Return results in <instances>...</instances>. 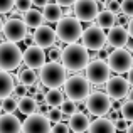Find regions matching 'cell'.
<instances>
[{"label": "cell", "instance_id": "1f68e13d", "mask_svg": "<svg viewBox=\"0 0 133 133\" xmlns=\"http://www.w3.org/2000/svg\"><path fill=\"white\" fill-rule=\"evenodd\" d=\"M14 9H15L19 14H24V12H27V10L32 9V0H15Z\"/></svg>", "mask_w": 133, "mask_h": 133}, {"label": "cell", "instance_id": "f35d334b", "mask_svg": "<svg viewBox=\"0 0 133 133\" xmlns=\"http://www.w3.org/2000/svg\"><path fill=\"white\" fill-rule=\"evenodd\" d=\"M128 22H130V17L123 15V14H118L116 15V25H121V27H127Z\"/></svg>", "mask_w": 133, "mask_h": 133}, {"label": "cell", "instance_id": "8992f818", "mask_svg": "<svg viewBox=\"0 0 133 133\" xmlns=\"http://www.w3.org/2000/svg\"><path fill=\"white\" fill-rule=\"evenodd\" d=\"M106 62L110 71L116 72V74H123V72H128L133 68V56L127 49H113L108 54Z\"/></svg>", "mask_w": 133, "mask_h": 133}, {"label": "cell", "instance_id": "9c48e42d", "mask_svg": "<svg viewBox=\"0 0 133 133\" xmlns=\"http://www.w3.org/2000/svg\"><path fill=\"white\" fill-rule=\"evenodd\" d=\"M2 34L5 37V41L9 42H20V41L25 39L27 36V25L24 24L22 19H17V17H10L3 22V29Z\"/></svg>", "mask_w": 133, "mask_h": 133}, {"label": "cell", "instance_id": "c3c4849f", "mask_svg": "<svg viewBox=\"0 0 133 133\" xmlns=\"http://www.w3.org/2000/svg\"><path fill=\"white\" fill-rule=\"evenodd\" d=\"M0 111H2V104H0Z\"/></svg>", "mask_w": 133, "mask_h": 133}, {"label": "cell", "instance_id": "e575fe53", "mask_svg": "<svg viewBox=\"0 0 133 133\" xmlns=\"http://www.w3.org/2000/svg\"><path fill=\"white\" fill-rule=\"evenodd\" d=\"M106 10H110V12H113L115 15H118V14H121V9H120V2H118V0H108V3H106Z\"/></svg>", "mask_w": 133, "mask_h": 133}, {"label": "cell", "instance_id": "7402d4cb", "mask_svg": "<svg viewBox=\"0 0 133 133\" xmlns=\"http://www.w3.org/2000/svg\"><path fill=\"white\" fill-rule=\"evenodd\" d=\"M22 20L24 24L27 25V29H37L39 25H42L44 24V17H42V12H41L39 9H30L27 10V12L22 14Z\"/></svg>", "mask_w": 133, "mask_h": 133}, {"label": "cell", "instance_id": "52a82bcc", "mask_svg": "<svg viewBox=\"0 0 133 133\" xmlns=\"http://www.w3.org/2000/svg\"><path fill=\"white\" fill-rule=\"evenodd\" d=\"M86 76L84 78L89 81V84H106V81L110 79V68H108V62L103 61V59H94V61H89V64L86 66Z\"/></svg>", "mask_w": 133, "mask_h": 133}, {"label": "cell", "instance_id": "ba28073f", "mask_svg": "<svg viewBox=\"0 0 133 133\" xmlns=\"http://www.w3.org/2000/svg\"><path fill=\"white\" fill-rule=\"evenodd\" d=\"M111 106H113L111 99L106 96V93H101V91L89 93V96L86 98V108L94 116H106V113L111 110Z\"/></svg>", "mask_w": 133, "mask_h": 133}, {"label": "cell", "instance_id": "ac0fdd59", "mask_svg": "<svg viewBox=\"0 0 133 133\" xmlns=\"http://www.w3.org/2000/svg\"><path fill=\"white\" fill-rule=\"evenodd\" d=\"M15 88V78L7 71H0V99L12 96Z\"/></svg>", "mask_w": 133, "mask_h": 133}, {"label": "cell", "instance_id": "4dcf8cb0", "mask_svg": "<svg viewBox=\"0 0 133 133\" xmlns=\"http://www.w3.org/2000/svg\"><path fill=\"white\" fill-rule=\"evenodd\" d=\"M45 116H47V120L51 123H59L62 120V111H61V108H51Z\"/></svg>", "mask_w": 133, "mask_h": 133}, {"label": "cell", "instance_id": "d6986e66", "mask_svg": "<svg viewBox=\"0 0 133 133\" xmlns=\"http://www.w3.org/2000/svg\"><path fill=\"white\" fill-rule=\"evenodd\" d=\"M89 116L86 113H81V111H78V113H74L71 118H69V128H71L74 133H83V131H88L89 128Z\"/></svg>", "mask_w": 133, "mask_h": 133}, {"label": "cell", "instance_id": "f907efd6", "mask_svg": "<svg viewBox=\"0 0 133 133\" xmlns=\"http://www.w3.org/2000/svg\"><path fill=\"white\" fill-rule=\"evenodd\" d=\"M96 2H98V0H96Z\"/></svg>", "mask_w": 133, "mask_h": 133}, {"label": "cell", "instance_id": "f6af8a7d", "mask_svg": "<svg viewBox=\"0 0 133 133\" xmlns=\"http://www.w3.org/2000/svg\"><path fill=\"white\" fill-rule=\"evenodd\" d=\"M127 81H128V84H130V86H133V68L128 71V79H127Z\"/></svg>", "mask_w": 133, "mask_h": 133}, {"label": "cell", "instance_id": "60d3db41", "mask_svg": "<svg viewBox=\"0 0 133 133\" xmlns=\"http://www.w3.org/2000/svg\"><path fill=\"white\" fill-rule=\"evenodd\" d=\"M54 2L57 3V5H61V7H72L76 0H54Z\"/></svg>", "mask_w": 133, "mask_h": 133}, {"label": "cell", "instance_id": "ab89813d", "mask_svg": "<svg viewBox=\"0 0 133 133\" xmlns=\"http://www.w3.org/2000/svg\"><path fill=\"white\" fill-rule=\"evenodd\" d=\"M106 118H108V120H111V121H115L116 118H120V111H118V110H110L106 113Z\"/></svg>", "mask_w": 133, "mask_h": 133}, {"label": "cell", "instance_id": "d590c367", "mask_svg": "<svg viewBox=\"0 0 133 133\" xmlns=\"http://www.w3.org/2000/svg\"><path fill=\"white\" fill-rule=\"evenodd\" d=\"M51 133H69V127L64 125L62 121H59V123H54L51 127Z\"/></svg>", "mask_w": 133, "mask_h": 133}, {"label": "cell", "instance_id": "f546056e", "mask_svg": "<svg viewBox=\"0 0 133 133\" xmlns=\"http://www.w3.org/2000/svg\"><path fill=\"white\" fill-rule=\"evenodd\" d=\"M61 56H62V49H61V47H56V45H52V47H49V51H47V54H45V57H47L51 62H61Z\"/></svg>", "mask_w": 133, "mask_h": 133}, {"label": "cell", "instance_id": "7c38bea8", "mask_svg": "<svg viewBox=\"0 0 133 133\" xmlns=\"http://www.w3.org/2000/svg\"><path fill=\"white\" fill-rule=\"evenodd\" d=\"M130 94V84L125 78H121L120 74L110 76V79L106 81V96L110 99H123Z\"/></svg>", "mask_w": 133, "mask_h": 133}, {"label": "cell", "instance_id": "f1b7e54d", "mask_svg": "<svg viewBox=\"0 0 133 133\" xmlns=\"http://www.w3.org/2000/svg\"><path fill=\"white\" fill-rule=\"evenodd\" d=\"M59 108H61L62 115H68V116H72L74 113H78V104H76L74 101H71V99L64 101V103H62Z\"/></svg>", "mask_w": 133, "mask_h": 133}, {"label": "cell", "instance_id": "3957f363", "mask_svg": "<svg viewBox=\"0 0 133 133\" xmlns=\"http://www.w3.org/2000/svg\"><path fill=\"white\" fill-rule=\"evenodd\" d=\"M56 37L61 42L66 44H76L83 36V25L76 17H62L56 25Z\"/></svg>", "mask_w": 133, "mask_h": 133}, {"label": "cell", "instance_id": "b9f144b4", "mask_svg": "<svg viewBox=\"0 0 133 133\" xmlns=\"http://www.w3.org/2000/svg\"><path fill=\"white\" fill-rule=\"evenodd\" d=\"M32 98L37 101V104H41V103H44V101H45V93H41V91H37V93L34 94Z\"/></svg>", "mask_w": 133, "mask_h": 133}, {"label": "cell", "instance_id": "e0dca14e", "mask_svg": "<svg viewBox=\"0 0 133 133\" xmlns=\"http://www.w3.org/2000/svg\"><path fill=\"white\" fill-rule=\"evenodd\" d=\"M22 123L15 115H2L0 116V133H20Z\"/></svg>", "mask_w": 133, "mask_h": 133}, {"label": "cell", "instance_id": "8fae6325", "mask_svg": "<svg viewBox=\"0 0 133 133\" xmlns=\"http://www.w3.org/2000/svg\"><path fill=\"white\" fill-rule=\"evenodd\" d=\"M98 14H99V7L96 0H76L72 5V15L79 22H93Z\"/></svg>", "mask_w": 133, "mask_h": 133}, {"label": "cell", "instance_id": "681fc988", "mask_svg": "<svg viewBox=\"0 0 133 133\" xmlns=\"http://www.w3.org/2000/svg\"><path fill=\"white\" fill-rule=\"evenodd\" d=\"M130 99H133V94H131V98H130Z\"/></svg>", "mask_w": 133, "mask_h": 133}, {"label": "cell", "instance_id": "6da1fadb", "mask_svg": "<svg viewBox=\"0 0 133 133\" xmlns=\"http://www.w3.org/2000/svg\"><path fill=\"white\" fill-rule=\"evenodd\" d=\"M61 64L64 66L66 71L71 72H79L84 71L86 66L89 64V54L88 49L83 44H68L62 49V56H61Z\"/></svg>", "mask_w": 133, "mask_h": 133}, {"label": "cell", "instance_id": "7a4b0ae2", "mask_svg": "<svg viewBox=\"0 0 133 133\" xmlns=\"http://www.w3.org/2000/svg\"><path fill=\"white\" fill-rule=\"evenodd\" d=\"M39 79L41 84L47 89H59L64 81L68 79L66 69L61 62H45L39 71Z\"/></svg>", "mask_w": 133, "mask_h": 133}, {"label": "cell", "instance_id": "74e56055", "mask_svg": "<svg viewBox=\"0 0 133 133\" xmlns=\"http://www.w3.org/2000/svg\"><path fill=\"white\" fill-rule=\"evenodd\" d=\"M113 123H115V127H116V130H118V131H127V128H128V121L125 120V118H121V116H120V118H116Z\"/></svg>", "mask_w": 133, "mask_h": 133}, {"label": "cell", "instance_id": "44dd1931", "mask_svg": "<svg viewBox=\"0 0 133 133\" xmlns=\"http://www.w3.org/2000/svg\"><path fill=\"white\" fill-rule=\"evenodd\" d=\"M42 17H44V20L45 22H51V24H57L59 20L62 19V7L61 5H57L56 2H49L47 5L42 9Z\"/></svg>", "mask_w": 133, "mask_h": 133}, {"label": "cell", "instance_id": "30bf717a", "mask_svg": "<svg viewBox=\"0 0 133 133\" xmlns=\"http://www.w3.org/2000/svg\"><path fill=\"white\" fill-rule=\"evenodd\" d=\"M81 41L88 51H101L106 45V34L98 25H89L88 29L83 30Z\"/></svg>", "mask_w": 133, "mask_h": 133}, {"label": "cell", "instance_id": "277c9868", "mask_svg": "<svg viewBox=\"0 0 133 133\" xmlns=\"http://www.w3.org/2000/svg\"><path fill=\"white\" fill-rule=\"evenodd\" d=\"M62 86H64V94L71 101H74V103L86 99V98L89 96V93H91L89 81L84 78V76H79V74L69 76Z\"/></svg>", "mask_w": 133, "mask_h": 133}, {"label": "cell", "instance_id": "7dc6e473", "mask_svg": "<svg viewBox=\"0 0 133 133\" xmlns=\"http://www.w3.org/2000/svg\"><path fill=\"white\" fill-rule=\"evenodd\" d=\"M2 29H3V20H2V17H0V34H2Z\"/></svg>", "mask_w": 133, "mask_h": 133}, {"label": "cell", "instance_id": "4316f807", "mask_svg": "<svg viewBox=\"0 0 133 133\" xmlns=\"http://www.w3.org/2000/svg\"><path fill=\"white\" fill-rule=\"evenodd\" d=\"M17 103H19V99L15 96H9L5 99H2V110L9 115H14V111L17 110Z\"/></svg>", "mask_w": 133, "mask_h": 133}, {"label": "cell", "instance_id": "ee69618b", "mask_svg": "<svg viewBox=\"0 0 133 133\" xmlns=\"http://www.w3.org/2000/svg\"><path fill=\"white\" fill-rule=\"evenodd\" d=\"M127 30H128V34H130V37L133 39V17L130 19V22H128V25H127Z\"/></svg>", "mask_w": 133, "mask_h": 133}, {"label": "cell", "instance_id": "7bdbcfd3", "mask_svg": "<svg viewBox=\"0 0 133 133\" xmlns=\"http://www.w3.org/2000/svg\"><path fill=\"white\" fill-rule=\"evenodd\" d=\"M47 3H49V0H32V5H36L37 9H41V7L44 9Z\"/></svg>", "mask_w": 133, "mask_h": 133}, {"label": "cell", "instance_id": "8d00e7d4", "mask_svg": "<svg viewBox=\"0 0 133 133\" xmlns=\"http://www.w3.org/2000/svg\"><path fill=\"white\" fill-rule=\"evenodd\" d=\"M12 96H15L17 99H20V98L27 96V88H25L24 84H15V88H14V93H12Z\"/></svg>", "mask_w": 133, "mask_h": 133}, {"label": "cell", "instance_id": "2e32d148", "mask_svg": "<svg viewBox=\"0 0 133 133\" xmlns=\"http://www.w3.org/2000/svg\"><path fill=\"white\" fill-rule=\"evenodd\" d=\"M128 39H130V34H128L127 27H121V25L111 27L106 34V44L111 49H123L128 44Z\"/></svg>", "mask_w": 133, "mask_h": 133}, {"label": "cell", "instance_id": "484cf974", "mask_svg": "<svg viewBox=\"0 0 133 133\" xmlns=\"http://www.w3.org/2000/svg\"><path fill=\"white\" fill-rule=\"evenodd\" d=\"M45 103L51 108H59L64 103V93L59 89H47L45 91Z\"/></svg>", "mask_w": 133, "mask_h": 133}, {"label": "cell", "instance_id": "ffe728a7", "mask_svg": "<svg viewBox=\"0 0 133 133\" xmlns=\"http://www.w3.org/2000/svg\"><path fill=\"white\" fill-rule=\"evenodd\" d=\"M88 133H116V127L108 118H96L93 123H89Z\"/></svg>", "mask_w": 133, "mask_h": 133}, {"label": "cell", "instance_id": "5b68a950", "mask_svg": "<svg viewBox=\"0 0 133 133\" xmlns=\"http://www.w3.org/2000/svg\"><path fill=\"white\" fill-rule=\"evenodd\" d=\"M22 64V51L15 42H5L0 44V71H14Z\"/></svg>", "mask_w": 133, "mask_h": 133}, {"label": "cell", "instance_id": "d6a6232c", "mask_svg": "<svg viewBox=\"0 0 133 133\" xmlns=\"http://www.w3.org/2000/svg\"><path fill=\"white\" fill-rule=\"evenodd\" d=\"M120 9H121V14L127 17H133V0H121L120 2Z\"/></svg>", "mask_w": 133, "mask_h": 133}, {"label": "cell", "instance_id": "4fadbf2b", "mask_svg": "<svg viewBox=\"0 0 133 133\" xmlns=\"http://www.w3.org/2000/svg\"><path fill=\"white\" fill-rule=\"evenodd\" d=\"M20 133H51V121L45 115L34 113L25 118Z\"/></svg>", "mask_w": 133, "mask_h": 133}, {"label": "cell", "instance_id": "9a60e30c", "mask_svg": "<svg viewBox=\"0 0 133 133\" xmlns=\"http://www.w3.org/2000/svg\"><path fill=\"white\" fill-rule=\"evenodd\" d=\"M56 30L52 29L51 25H39L32 34V41H34V45H39L42 49H49L56 44Z\"/></svg>", "mask_w": 133, "mask_h": 133}, {"label": "cell", "instance_id": "d4e9b609", "mask_svg": "<svg viewBox=\"0 0 133 133\" xmlns=\"http://www.w3.org/2000/svg\"><path fill=\"white\" fill-rule=\"evenodd\" d=\"M17 79H19V84H24L25 88H29V86H34L37 83V72L36 69L22 68L17 74Z\"/></svg>", "mask_w": 133, "mask_h": 133}, {"label": "cell", "instance_id": "836d02e7", "mask_svg": "<svg viewBox=\"0 0 133 133\" xmlns=\"http://www.w3.org/2000/svg\"><path fill=\"white\" fill-rule=\"evenodd\" d=\"M15 0H0V14H7L14 9Z\"/></svg>", "mask_w": 133, "mask_h": 133}, {"label": "cell", "instance_id": "5bb4252c", "mask_svg": "<svg viewBox=\"0 0 133 133\" xmlns=\"http://www.w3.org/2000/svg\"><path fill=\"white\" fill-rule=\"evenodd\" d=\"M45 52L42 47L39 45H29L25 51L22 52V61L25 64V68H30V69H41L42 66L45 64Z\"/></svg>", "mask_w": 133, "mask_h": 133}, {"label": "cell", "instance_id": "603a6c76", "mask_svg": "<svg viewBox=\"0 0 133 133\" xmlns=\"http://www.w3.org/2000/svg\"><path fill=\"white\" fill-rule=\"evenodd\" d=\"M96 24L94 25H98L99 29H108L110 30L111 27L116 25V15H115L113 12H110V10H99V14L96 15Z\"/></svg>", "mask_w": 133, "mask_h": 133}, {"label": "cell", "instance_id": "bcb514c9", "mask_svg": "<svg viewBox=\"0 0 133 133\" xmlns=\"http://www.w3.org/2000/svg\"><path fill=\"white\" fill-rule=\"evenodd\" d=\"M127 133H133V123H131V125H128V128H127Z\"/></svg>", "mask_w": 133, "mask_h": 133}, {"label": "cell", "instance_id": "83f0119b", "mask_svg": "<svg viewBox=\"0 0 133 133\" xmlns=\"http://www.w3.org/2000/svg\"><path fill=\"white\" fill-rule=\"evenodd\" d=\"M120 113H121V118H125L127 121H131L133 123V99H128L121 104Z\"/></svg>", "mask_w": 133, "mask_h": 133}, {"label": "cell", "instance_id": "cb8c5ba5", "mask_svg": "<svg viewBox=\"0 0 133 133\" xmlns=\"http://www.w3.org/2000/svg\"><path fill=\"white\" fill-rule=\"evenodd\" d=\"M37 108H39V104H37V101L32 96H24L17 103V110L22 115H25V116H30V115L37 113Z\"/></svg>", "mask_w": 133, "mask_h": 133}]
</instances>
